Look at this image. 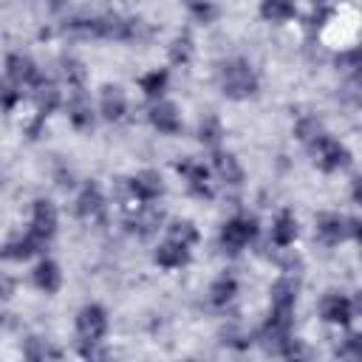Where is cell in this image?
Segmentation results:
<instances>
[{
	"instance_id": "1f68e13d",
	"label": "cell",
	"mask_w": 362,
	"mask_h": 362,
	"mask_svg": "<svg viewBox=\"0 0 362 362\" xmlns=\"http://www.w3.org/2000/svg\"><path fill=\"white\" fill-rule=\"evenodd\" d=\"M11 291H14V280H11V277H6V274H0V300L11 297Z\"/></svg>"
},
{
	"instance_id": "e0dca14e",
	"label": "cell",
	"mask_w": 362,
	"mask_h": 362,
	"mask_svg": "<svg viewBox=\"0 0 362 362\" xmlns=\"http://www.w3.org/2000/svg\"><path fill=\"white\" fill-rule=\"evenodd\" d=\"M59 280H62V274H59L57 263H51V260H42V263L34 269V283H37L45 294L57 291V288H59Z\"/></svg>"
},
{
	"instance_id": "d6a6232c",
	"label": "cell",
	"mask_w": 362,
	"mask_h": 362,
	"mask_svg": "<svg viewBox=\"0 0 362 362\" xmlns=\"http://www.w3.org/2000/svg\"><path fill=\"white\" fill-rule=\"evenodd\" d=\"M45 6L57 11V8H62V6H68V0H45Z\"/></svg>"
},
{
	"instance_id": "7402d4cb",
	"label": "cell",
	"mask_w": 362,
	"mask_h": 362,
	"mask_svg": "<svg viewBox=\"0 0 362 362\" xmlns=\"http://www.w3.org/2000/svg\"><path fill=\"white\" fill-rule=\"evenodd\" d=\"M260 14L266 20H272V23H283V20H288L294 14V6H291V0H263Z\"/></svg>"
},
{
	"instance_id": "d4e9b609",
	"label": "cell",
	"mask_w": 362,
	"mask_h": 362,
	"mask_svg": "<svg viewBox=\"0 0 362 362\" xmlns=\"http://www.w3.org/2000/svg\"><path fill=\"white\" fill-rule=\"evenodd\" d=\"M320 136H322V124H320L317 116H303V119L297 122V139H300V141L314 144Z\"/></svg>"
},
{
	"instance_id": "cb8c5ba5",
	"label": "cell",
	"mask_w": 362,
	"mask_h": 362,
	"mask_svg": "<svg viewBox=\"0 0 362 362\" xmlns=\"http://www.w3.org/2000/svg\"><path fill=\"white\" fill-rule=\"evenodd\" d=\"M59 76H62V82H65L68 88H79V85L85 82V68H82V62H76V59H62Z\"/></svg>"
},
{
	"instance_id": "f546056e",
	"label": "cell",
	"mask_w": 362,
	"mask_h": 362,
	"mask_svg": "<svg viewBox=\"0 0 362 362\" xmlns=\"http://www.w3.org/2000/svg\"><path fill=\"white\" fill-rule=\"evenodd\" d=\"M25 356H31V359H45V356H57V351L48 348V345H42V339H31Z\"/></svg>"
},
{
	"instance_id": "ffe728a7",
	"label": "cell",
	"mask_w": 362,
	"mask_h": 362,
	"mask_svg": "<svg viewBox=\"0 0 362 362\" xmlns=\"http://www.w3.org/2000/svg\"><path fill=\"white\" fill-rule=\"evenodd\" d=\"M294 238H297V221H294L288 212L277 215V221H274V226H272V240H274L277 246H288Z\"/></svg>"
},
{
	"instance_id": "5b68a950",
	"label": "cell",
	"mask_w": 362,
	"mask_h": 362,
	"mask_svg": "<svg viewBox=\"0 0 362 362\" xmlns=\"http://www.w3.org/2000/svg\"><path fill=\"white\" fill-rule=\"evenodd\" d=\"M345 158H348L345 147H342L339 141L328 139L325 133L314 141V161H317V167H322V170H337V167L345 164Z\"/></svg>"
},
{
	"instance_id": "8992f818",
	"label": "cell",
	"mask_w": 362,
	"mask_h": 362,
	"mask_svg": "<svg viewBox=\"0 0 362 362\" xmlns=\"http://www.w3.org/2000/svg\"><path fill=\"white\" fill-rule=\"evenodd\" d=\"M320 314H322V320H328V322L345 325V322L354 317V305H351V300L342 297V294H325L322 303H320Z\"/></svg>"
},
{
	"instance_id": "3957f363",
	"label": "cell",
	"mask_w": 362,
	"mask_h": 362,
	"mask_svg": "<svg viewBox=\"0 0 362 362\" xmlns=\"http://www.w3.org/2000/svg\"><path fill=\"white\" fill-rule=\"evenodd\" d=\"M252 238H255V221L252 218H232L221 232V243L226 252H240Z\"/></svg>"
},
{
	"instance_id": "f1b7e54d",
	"label": "cell",
	"mask_w": 362,
	"mask_h": 362,
	"mask_svg": "<svg viewBox=\"0 0 362 362\" xmlns=\"http://www.w3.org/2000/svg\"><path fill=\"white\" fill-rule=\"evenodd\" d=\"M198 136H201V141H206V144H215V141L221 139V124H218V119L206 116V119L201 122V127H198Z\"/></svg>"
},
{
	"instance_id": "30bf717a",
	"label": "cell",
	"mask_w": 362,
	"mask_h": 362,
	"mask_svg": "<svg viewBox=\"0 0 362 362\" xmlns=\"http://www.w3.org/2000/svg\"><path fill=\"white\" fill-rule=\"evenodd\" d=\"M178 173L187 178L189 189L195 195H209V184H206V167L198 164V161H181L178 164Z\"/></svg>"
},
{
	"instance_id": "603a6c76",
	"label": "cell",
	"mask_w": 362,
	"mask_h": 362,
	"mask_svg": "<svg viewBox=\"0 0 362 362\" xmlns=\"http://www.w3.org/2000/svg\"><path fill=\"white\" fill-rule=\"evenodd\" d=\"M34 102H37L40 113H48V110H54V107H57V102H59V93H57V88H54V85H45V82H34Z\"/></svg>"
},
{
	"instance_id": "52a82bcc",
	"label": "cell",
	"mask_w": 362,
	"mask_h": 362,
	"mask_svg": "<svg viewBox=\"0 0 362 362\" xmlns=\"http://www.w3.org/2000/svg\"><path fill=\"white\" fill-rule=\"evenodd\" d=\"M130 189L136 192V198H139V201H153V198H158V195H161L164 184H161V175H158V173L144 170V173H139V175L130 181Z\"/></svg>"
},
{
	"instance_id": "44dd1931",
	"label": "cell",
	"mask_w": 362,
	"mask_h": 362,
	"mask_svg": "<svg viewBox=\"0 0 362 362\" xmlns=\"http://www.w3.org/2000/svg\"><path fill=\"white\" fill-rule=\"evenodd\" d=\"M235 291H238V283H235V277H218L215 283H212V288H209V300L215 303V305H226L232 297H235Z\"/></svg>"
},
{
	"instance_id": "83f0119b",
	"label": "cell",
	"mask_w": 362,
	"mask_h": 362,
	"mask_svg": "<svg viewBox=\"0 0 362 362\" xmlns=\"http://www.w3.org/2000/svg\"><path fill=\"white\" fill-rule=\"evenodd\" d=\"M189 54H192V40H189L187 34H184V37H175L173 45H170V59L178 65V62H187Z\"/></svg>"
},
{
	"instance_id": "836d02e7",
	"label": "cell",
	"mask_w": 362,
	"mask_h": 362,
	"mask_svg": "<svg viewBox=\"0 0 362 362\" xmlns=\"http://www.w3.org/2000/svg\"><path fill=\"white\" fill-rule=\"evenodd\" d=\"M320 3H322V0H320Z\"/></svg>"
},
{
	"instance_id": "ac0fdd59",
	"label": "cell",
	"mask_w": 362,
	"mask_h": 362,
	"mask_svg": "<svg viewBox=\"0 0 362 362\" xmlns=\"http://www.w3.org/2000/svg\"><path fill=\"white\" fill-rule=\"evenodd\" d=\"M215 173H218L221 181H226V184H238V181L243 178V170H240L238 158L229 156V153H218V156H215Z\"/></svg>"
},
{
	"instance_id": "4dcf8cb0",
	"label": "cell",
	"mask_w": 362,
	"mask_h": 362,
	"mask_svg": "<svg viewBox=\"0 0 362 362\" xmlns=\"http://www.w3.org/2000/svg\"><path fill=\"white\" fill-rule=\"evenodd\" d=\"M17 102V90L6 82H0V107H11Z\"/></svg>"
},
{
	"instance_id": "5bb4252c",
	"label": "cell",
	"mask_w": 362,
	"mask_h": 362,
	"mask_svg": "<svg viewBox=\"0 0 362 362\" xmlns=\"http://www.w3.org/2000/svg\"><path fill=\"white\" fill-rule=\"evenodd\" d=\"M124 110H127L124 93H122L119 88H105V90H102V116L113 122V119H122Z\"/></svg>"
},
{
	"instance_id": "2e32d148",
	"label": "cell",
	"mask_w": 362,
	"mask_h": 362,
	"mask_svg": "<svg viewBox=\"0 0 362 362\" xmlns=\"http://www.w3.org/2000/svg\"><path fill=\"white\" fill-rule=\"evenodd\" d=\"M68 119H71L76 127H82V130H88V127L93 124V107H90V102H88L82 93H76V96L71 99V105H68Z\"/></svg>"
},
{
	"instance_id": "9a60e30c",
	"label": "cell",
	"mask_w": 362,
	"mask_h": 362,
	"mask_svg": "<svg viewBox=\"0 0 362 362\" xmlns=\"http://www.w3.org/2000/svg\"><path fill=\"white\" fill-rule=\"evenodd\" d=\"M156 263L164 266V269H178L187 263V246L175 243V240H167L164 246H158L156 252Z\"/></svg>"
},
{
	"instance_id": "8fae6325",
	"label": "cell",
	"mask_w": 362,
	"mask_h": 362,
	"mask_svg": "<svg viewBox=\"0 0 362 362\" xmlns=\"http://www.w3.org/2000/svg\"><path fill=\"white\" fill-rule=\"evenodd\" d=\"M8 76L17 85H34L37 82V65L28 57L14 54V57H8Z\"/></svg>"
},
{
	"instance_id": "ba28073f",
	"label": "cell",
	"mask_w": 362,
	"mask_h": 362,
	"mask_svg": "<svg viewBox=\"0 0 362 362\" xmlns=\"http://www.w3.org/2000/svg\"><path fill=\"white\" fill-rule=\"evenodd\" d=\"M57 229V209L51 201H37L34 204V218H31V232L42 235L45 240L51 238V232Z\"/></svg>"
},
{
	"instance_id": "7c38bea8",
	"label": "cell",
	"mask_w": 362,
	"mask_h": 362,
	"mask_svg": "<svg viewBox=\"0 0 362 362\" xmlns=\"http://www.w3.org/2000/svg\"><path fill=\"white\" fill-rule=\"evenodd\" d=\"M150 122H153L161 133H175V130L181 127V119H178V113H175V107H173L170 102H158V105H153V110H150Z\"/></svg>"
},
{
	"instance_id": "d6986e66",
	"label": "cell",
	"mask_w": 362,
	"mask_h": 362,
	"mask_svg": "<svg viewBox=\"0 0 362 362\" xmlns=\"http://www.w3.org/2000/svg\"><path fill=\"white\" fill-rule=\"evenodd\" d=\"M161 218H164L161 209H156V206H139L136 215H133V226H136V232L150 235V232H156L161 226Z\"/></svg>"
},
{
	"instance_id": "4fadbf2b",
	"label": "cell",
	"mask_w": 362,
	"mask_h": 362,
	"mask_svg": "<svg viewBox=\"0 0 362 362\" xmlns=\"http://www.w3.org/2000/svg\"><path fill=\"white\" fill-rule=\"evenodd\" d=\"M297 300V283L294 280H277L272 288V311H291Z\"/></svg>"
},
{
	"instance_id": "6da1fadb",
	"label": "cell",
	"mask_w": 362,
	"mask_h": 362,
	"mask_svg": "<svg viewBox=\"0 0 362 362\" xmlns=\"http://www.w3.org/2000/svg\"><path fill=\"white\" fill-rule=\"evenodd\" d=\"M221 88H223V93L232 96V99H246V96L255 93V88H257V76H255V71H252L249 62L232 59V62H226V65L221 68Z\"/></svg>"
},
{
	"instance_id": "484cf974",
	"label": "cell",
	"mask_w": 362,
	"mask_h": 362,
	"mask_svg": "<svg viewBox=\"0 0 362 362\" xmlns=\"http://www.w3.org/2000/svg\"><path fill=\"white\" fill-rule=\"evenodd\" d=\"M170 240H175V243H181V246H192V243L198 240V232H195V226H192L189 221H175V223L170 226Z\"/></svg>"
},
{
	"instance_id": "9c48e42d",
	"label": "cell",
	"mask_w": 362,
	"mask_h": 362,
	"mask_svg": "<svg viewBox=\"0 0 362 362\" xmlns=\"http://www.w3.org/2000/svg\"><path fill=\"white\" fill-rule=\"evenodd\" d=\"M76 212H79V218H85V221L102 218V212H105L102 192H99L96 187H85L82 195H79V201H76Z\"/></svg>"
},
{
	"instance_id": "4316f807",
	"label": "cell",
	"mask_w": 362,
	"mask_h": 362,
	"mask_svg": "<svg viewBox=\"0 0 362 362\" xmlns=\"http://www.w3.org/2000/svg\"><path fill=\"white\" fill-rule=\"evenodd\" d=\"M164 85H167V74L164 71H150L147 76H141V90L147 96H158L164 90Z\"/></svg>"
},
{
	"instance_id": "7a4b0ae2",
	"label": "cell",
	"mask_w": 362,
	"mask_h": 362,
	"mask_svg": "<svg viewBox=\"0 0 362 362\" xmlns=\"http://www.w3.org/2000/svg\"><path fill=\"white\" fill-rule=\"evenodd\" d=\"M105 331H107V317H105V311L99 308V305H85L82 311H79V317H76V334H79V339L85 342V345H96V342H102V337H105Z\"/></svg>"
},
{
	"instance_id": "277c9868",
	"label": "cell",
	"mask_w": 362,
	"mask_h": 362,
	"mask_svg": "<svg viewBox=\"0 0 362 362\" xmlns=\"http://www.w3.org/2000/svg\"><path fill=\"white\" fill-rule=\"evenodd\" d=\"M356 221H345L339 215H320L317 218V235L322 243H339L348 235H356Z\"/></svg>"
}]
</instances>
